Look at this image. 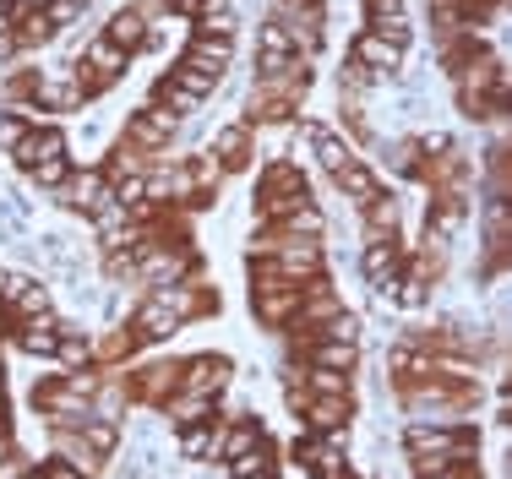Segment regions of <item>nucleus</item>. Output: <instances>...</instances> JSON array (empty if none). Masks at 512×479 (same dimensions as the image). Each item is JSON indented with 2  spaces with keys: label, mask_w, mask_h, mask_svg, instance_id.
Returning <instances> with one entry per match:
<instances>
[{
  "label": "nucleus",
  "mask_w": 512,
  "mask_h": 479,
  "mask_svg": "<svg viewBox=\"0 0 512 479\" xmlns=\"http://www.w3.org/2000/svg\"><path fill=\"white\" fill-rule=\"evenodd\" d=\"M235 382V360L229 354H191V360H180V392H197V398H213L218 392H229Z\"/></svg>",
  "instance_id": "9d476101"
},
{
  "label": "nucleus",
  "mask_w": 512,
  "mask_h": 479,
  "mask_svg": "<svg viewBox=\"0 0 512 479\" xmlns=\"http://www.w3.org/2000/svg\"><path fill=\"white\" fill-rule=\"evenodd\" d=\"M11 338H17L22 354H33V360H50L55 343H60V322H55V316H33V322H17V327H11Z\"/></svg>",
  "instance_id": "a878e982"
},
{
  "label": "nucleus",
  "mask_w": 512,
  "mask_h": 479,
  "mask_svg": "<svg viewBox=\"0 0 512 479\" xmlns=\"http://www.w3.org/2000/svg\"><path fill=\"white\" fill-rule=\"evenodd\" d=\"M306 392L311 398H355V371H322V365H306Z\"/></svg>",
  "instance_id": "72a5a7b5"
},
{
  "label": "nucleus",
  "mask_w": 512,
  "mask_h": 479,
  "mask_svg": "<svg viewBox=\"0 0 512 479\" xmlns=\"http://www.w3.org/2000/svg\"><path fill=\"white\" fill-rule=\"evenodd\" d=\"M349 414H355V398H306L300 420L311 425V436H327V441H338V447H344Z\"/></svg>",
  "instance_id": "4468645a"
},
{
  "label": "nucleus",
  "mask_w": 512,
  "mask_h": 479,
  "mask_svg": "<svg viewBox=\"0 0 512 479\" xmlns=\"http://www.w3.org/2000/svg\"><path fill=\"white\" fill-rule=\"evenodd\" d=\"M289 452H295V463H300L306 474H316V479H355V458H349L338 441H327V436H311V431H306Z\"/></svg>",
  "instance_id": "1a4fd4ad"
},
{
  "label": "nucleus",
  "mask_w": 512,
  "mask_h": 479,
  "mask_svg": "<svg viewBox=\"0 0 512 479\" xmlns=\"http://www.w3.org/2000/svg\"><path fill=\"white\" fill-rule=\"evenodd\" d=\"M120 376H126L131 403H142V409H164L180 392V360H142V365H126Z\"/></svg>",
  "instance_id": "39448f33"
},
{
  "label": "nucleus",
  "mask_w": 512,
  "mask_h": 479,
  "mask_svg": "<svg viewBox=\"0 0 512 479\" xmlns=\"http://www.w3.org/2000/svg\"><path fill=\"white\" fill-rule=\"evenodd\" d=\"M82 365H93V338H82L77 327H60V343L50 354V371L66 376V371H82Z\"/></svg>",
  "instance_id": "c756f323"
},
{
  "label": "nucleus",
  "mask_w": 512,
  "mask_h": 479,
  "mask_svg": "<svg viewBox=\"0 0 512 479\" xmlns=\"http://www.w3.org/2000/svg\"><path fill=\"white\" fill-rule=\"evenodd\" d=\"M458 229H463V196H436V202H431V218H425V240H420V245L447 251V240H453Z\"/></svg>",
  "instance_id": "b1692460"
},
{
  "label": "nucleus",
  "mask_w": 512,
  "mask_h": 479,
  "mask_svg": "<svg viewBox=\"0 0 512 479\" xmlns=\"http://www.w3.org/2000/svg\"><path fill=\"white\" fill-rule=\"evenodd\" d=\"M229 55H235V39H207V33H191V39H186V55H180V60L213 71V77H224V71H229Z\"/></svg>",
  "instance_id": "cd10ccee"
},
{
  "label": "nucleus",
  "mask_w": 512,
  "mask_h": 479,
  "mask_svg": "<svg viewBox=\"0 0 512 479\" xmlns=\"http://www.w3.org/2000/svg\"><path fill=\"white\" fill-rule=\"evenodd\" d=\"M33 316H55L50 284H39V278H33V284H28V289L17 294V300L6 305V322H33Z\"/></svg>",
  "instance_id": "f704fd0d"
},
{
  "label": "nucleus",
  "mask_w": 512,
  "mask_h": 479,
  "mask_svg": "<svg viewBox=\"0 0 512 479\" xmlns=\"http://www.w3.org/2000/svg\"><path fill=\"white\" fill-rule=\"evenodd\" d=\"M186 175H191V186H197V196H213V186L224 180V164H218L213 153H191L186 158Z\"/></svg>",
  "instance_id": "a19ab883"
},
{
  "label": "nucleus",
  "mask_w": 512,
  "mask_h": 479,
  "mask_svg": "<svg viewBox=\"0 0 512 479\" xmlns=\"http://www.w3.org/2000/svg\"><path fill=\"white\" fill-rule=\"evenodd\" d=\"M11 22H17L22 49H39V44H50V39H55V28H50V17H44V6H22Z\"/></svg>",
  "instance_id": "58836bf2"
},
{
  "label": "nucleus",
  "mask_w": 512,
  "mask_h": 479,
  "mask_svg": "<svg viewBox=\"0 0 512 479\" xmlns=\"http://www.w3.org/2000/svg\"><path fill=\"white\" fill-rule=\"evenodd\" d=\"M295 60H306L295 44H289V33L278 28V22H262V33H256V82L278 77V71H289Z\"/></svg>",
  "instance_id": "ddd939ff"
},
{
  "label": "nucleus",
  "mask_w": 512,
  "mask_h": 479,
  "mask_svg": "<svg viewBox=\"0 0 512 479\" xmlns=\"http://www.w3.org/2000/svg\"><path fill=\"white\" fill-rule=\"evenodd\" d=\"M267 441V425L256 420V414H229L224 420V436H218V458H240V452H251V447H262Z\"/></svg>",
  "instance_id": "5701e85b"
},
{
  "label": "nucleus",
  "mask_w": 512,
  "mask_h": 479,
  "mask_svg": "<svg viewBox=\"0 0 512 479\" xmlns=\"http://www.w3.org/2000/svg\"><path fill=\"white\" fill-rule=\"evenodd\" d=\"M93 0H44V17H50V28H71V22H82V11H88Z\"/></svg>",
  "instance_id": "37998d69"
},
{
  "label": "nucleus",
  "mask_w": 512,
  "mask_h": 479,
  "mask_svg": "<svg viewBox=\"0 0 512 479\" xmlns=\"http://www.w3.org/2000/svg\"><path fill=\"white\" fill-rule=\"evenodd\" d=\"M126 327H131V338H137L142 349H148V343H164V338H175V333H180V327H186V322H180L175 311H164V305H158L153 294H148V300L137 305V316H131Z\"/></svg>",
  "instance_id": "f3484780"
},
{
  "label": "nucleus",
  "mask_w": 512,
  "mask_h": 479,
  "mask_svg": "<svg viewBox=\"0 0 512 479\" xmlns=\"http://www.w3.org/2000/svg\"><path fill=\"white\" fill-rule=\"evenodd\" d=\"M77 436H82V447L93 452V458H115V447H120V425L115 420H99V414H93L88 425H77Z\"/></svg>",
  "instance_id": "e433bc0d"
},
{
  "label": "nucleus",
  "mask_w": 512,
  "mask_h": 479,
  "mask_svg": "<svg viewBox=\"0 0 512 479\" xmlns=\"http://www.w3.org/2000/svg\"><path fill=\"white\" fill-rule=\"evenodd\" d=\"M355 479H360V474H355Z\"/></svg>",
  "instance_id": "13d9d810"
},
{
  "label": "nucleus",
  "mask_w": 512,
  "mask_h": 479,
  "mask_svg": "<svg viewBox=\"0 0 512 479\" xmlns=\"http://www.w3.org/2000/svg\"><path fill=\"white\" fill-rule=\"evenodd\" d=\"M33 409L44 414V425L50 431H77V425L93 420V398H77L60 376H50V382L33 387Z\"/></svg>",
  "instance_id": "423d86ee"
},
{
  "label": "nucleus",
  "mask_w": 512,
  "mask_h": 479,
  "mask_svg": "<svg viewBox=\"0 0 512 479\" xmlns=\"http://www.w3.org/2000/svg\"><path fill=\"white\" fill-rule=\"evenodd\" d=\"M224 469H229V479H278V447H273V436H267L262 447H251V452H240V458H229Z\"/></svg>",
  "instance_id": "c85d7f7f"
},
{
  "label": "nucleus",
  "mask_w": 512,
  "mask_h": 479,
  "mask_svg": "<svg viewBox=\"0 0 512 479\" xmlns=\"http://www.w3.org/2000/svg\"><path fill=\"white\" fill-rule=\"evenodd\" d=\"M371 17H404V0H365V22Z\"/></svg>",
  "instance_id": "3c124183"
},
{
  "label": "nucleus",
  "mask_w": 512,
  "mask_h": 479,
  "mask_svg": "<svg viewBox=\"0 0 512 479\" xmlns=\"http://www.w3.org/2000/svg\"><path fill=\"white\" fill-rule=\"evenodd\" d=\"M393 392L409 409V425H469V414L480 409L474 382H409Z\"/></svg>",
  "instance_id": "f03ea898"
},
{
  "label": "nucleus",
  "mask_w": 512,
  "mask_h": 479,
  "mask_svg": "<svg viewBox=\"0 0 512 479\" xmlns=\"http://www.w3.org/2000/svg\"><path fill=\"white\" fill-rule=\"evenodd\" d=\"M153 104H164L169 115L191 120V115H197V109L207 104V98H197V93H186V88H180V82H175V77H169V71H164V77H158V88H153Z\"/></svg>",
  "instance_id": "c9c22d12"
},
{
  "label": "nucleus",
  "mask_w": 512,
  "mask_h": 479,
  "mask_svg": "<svg viewBox=\"0 0 512 479\" xmlns=\"http://www.w3.org/2000/svg\"><path fill=\"white\" fill-rule=\"evenodd\" d=\"M11 441V414H0V447Z\"/></svg>",
  "instance_id": "5fc2aeb1"
},
{
  "label": "nucleus",
  "mask_w": 512,
  "mask_h": 479,
  "mask_svg": "<svg viewBox=\"0 0 512 479\" xmlns=\"http://www.w3.org/2000/svg\"><path fill=\"white\" fill-rule=\"evenodd\" d=\"M126 66H131L126 49H115V44L104 39V33H93V39L82 44V55H77V66H71V77H77L82 98H99V93H109L120 77H126Z\"/></svg>",
  "instance_id": "20e7f679"
},
{
  "label": "nucleus",
  "mask_w": 512,
  "mask_h": 479,
  "mask_svg": "<svg viewBox=\"0 0 512 479\" xmlns=\"http://www.w3.org/2000/svg\"><path fill=\"white\" fill-rule=\"evenodd\" d=\"M169 77H175L186 93H197V98H213V88H218V77H213V71L191 66V60H180V66H169Z\"/></svg>",
  "instance_id": "79ce46f5"
},
{
  "label": "nucleus",
  "mask_w": 512,
  "mask_h": 479,
  "mask_svg": "<svg viewBox=\"0 0 512 479\" xmlns=\"http://www.w3.org/2000/svg\"><path fill=\"white\" fill-rule=\"evenodd\" d=\"M104 39H109V44H115V49H126V55H137V49H142V44H148V39H153V22H148V17H142V11H137V6H120V11H115V17H109V22H104Z\"/></svg>",
  "instance_id": "4be33fe9"
},
{
  "label": "nucleus",
  "mask_w": 512,
  "mask_h": 479,
  "mask_svg": "<svg viewBox=\"0 0 512 479\" xmlns=\"http://www.w3.org/2000/svg\"><path fill=\"white\" fill-rule=\"evenodd\" d=\"M360 218H365V235L371 240H398L404 235V202H398L393 191H376L371 202L360 207Z\"/></svg>",
  "instance_id": "6ab92c4d"
},
{
  "label": "nucleus",
  "mask_w": 512,
  "mask_h": 479,
  "mask_svg": "<svg viewBox=\"0 0 512 479\" xmlns=\"http://www.w3.org/2000/svg\"><path fill=\"white\" fill-rule=\"evenodd\" d=\"M278 28L289 33V44L300 49V55H316V49H322V6H316V0H278Z\"/></svg>",
  "instance_id": "9b49d317"
},
{
  "label": "nucleus",
  "mask_w": 512,
  "mask_h": 479,
  "mask_svg": "<svg viewBox=\"0 0 512 479\" xmlns=\"http://www.w3.org/2000/svg\"><path fill=\"white\" fill-rule=\"evenodd\" d=\"M300 300H306V289H267V294H251V311H256L262 327L284 333V327L300 316Z\"/></svg>",
  "instance_id": "412c9836"
},
{
  "label": "nucleus",
  "mask_w": 512,
  "mask_h": 479,
  "mask_svg": "<svg viewBox=\"0 0 512 479\" xmlns=\"http://www.w3.org/2000/svg\"><path fill=\"white\" fill-rule=\"evenodd\" d=\"M0 414H11V409H6V392H0Z\"/></svg>",
  "instance_id": "6e6d98bb"
},
{
  "label": "nucleus",
  "mask_w": 512,
  "mask_h": 479,
  "mask_svg": "<svg viewBox=\"0 0 512 479\" xmlns=\"http://www.w3.org/2000/svg\"><path fill=\"white\" fill-rule=\"evenodd\" d=\"M22 131H28V109H6V104H0V153H11V147L22 142Z\"/></svg>",
  "instance_id": "c03bdc74"
},
{
  "label": "nucleus",
  "mask_w": 512,
  "mask_h": 479,
  "mask_svg": "<svg viewBox=\"0 0 512 479\" xmlns=\"http://www.w3.org/2000/svg\"><path fill=\"white\" fill-rule=\"evenodd\" d=\"M71 175V158H50V164H39V169H28V180H33V186H39V191H60V180H66Z\"/></svg>",
  "instance_id": "a18cd8bd"
},
{
  "label": "nucleus",
  "mask_w": 512,
  "mask_h": 479,
  "mask_svg": "<svg viewBox=\"0 0 512 479\" xmlns=\"http://www.w3.org/2000/svg\"><path fill=\"white\" fill-rule=\"evenodd\" d=\"M6 158L22 169V175L39 169V164H50V158H66V131H60V126H28V131H22V142L11 147Z\"/></svg>",
  "instance_id": "f8f14e48"
},
{
  "label": "nucleus",
  "mask_w": 512,
  "mask_h": 479,
  "mask_svg": "<svg viewBox=\"0 0 512 479\" xmlns=\"http://www.w3.org/2000/svg\"><path fill=\"white\" fill-rule=\"evenodd\" d=\"M0 479H28V463H22V452L11 441L0 447Z\"/></svg>",
  "instance_id": "09e8293b"
},
{
  "label": "nucleus",
  "mask_w": 512,
  "mask_h": 479,
  "mask_svg": "<svg viewBox=\"0 0 512 479\" xmlns=\"http://www.w3.org/2000/svg\"><path fill=\"white\" fill-rule=\"evenodd\" d=\"M278 229H284V235H300V240H322L327 235V218H322V207H316V202H300L295 213L278 218Z\"/></svg>",
  "instance_id": "4c0bfd02"
},
{
  "label": "nucleus",
  "mask_w": 512,
  "mask_h": 479,
  "mask_svg": "<svg viewBox=\"0 0 512 479\" xmlns=\"http://www.w3.org/2000/svg\"><path fill=\"white\" fill-rule=\"evenodd\" d=\"M39 479H88V469H77V463H66V458H44Z\"/></svg>",
  "instance_id": "de8ad7c7"
},
{
  "label": "nucleus",
  "mask_w": 512,
  "mask_h": 479,
  "mask_svg": "<svg viewBox=\"0 0 512 479\" xmlns=\"http://www.w3.org/2000/svg\"><path fill=\"white\" fill-rule=\"evenodd\" d=\"M175 137H180V115H169L164 104H153V98H148V104L126 120V137H120V142L137 147V153H169V142H175Z\"/></svg>",
  "instance_id": "6e6552de"
},
{
  "label": "nucleus",
  "mask_w": 512,
  "mask_h": 479,
  "mask_svg": "<svg viewBox=\"0 0 512 479\" xmlns=\"http://www.w3.org/2000/svg\"><path fill=\"white\" fill-rule=\"evenodd\" d=\"M300 142H306L311 153H316V164H322L327 175H338V169H344L349 158H360L355 147H349L344 137H338L333 126H322V120H300Z\"/></svg>",
  "instance_id": "2eb2a0df"
},
{
  "label": "nucleus",
  "mask_w": 512,
  "mask_h": 479,
  "mask_svg": "<svg viewBox=\"0 0 512 479\" xmlns=\"http://www.w3.org/2000/svg\"><path fill=\"white\" fill-rule=\"evenodd\" d=\"M404 458L414 474H442L458 463H480V431L474 425H409Z\"/></svg>",
  "instance_id": "f257e3e1"
},
{
  "label": "nucleus",
  "mask_w": 512,
  "mask_h": 479,
  "mask_svg": "<svg viewBox=\"0 0 512 479\" xmlns=\"http://www.w3.org/2000/svg\"><path fill=\"white\" fill-rule=\"evenodd\" d=\"M300 202H311L306 175H300L289 158H273V164L262 169V180H256V218H262V224H278V218L295 213Z\"/></svg>",
  "instance_id": "7ed1b4c3"
},
{
  "label": "nucleus",
  "mask_w": 512,
  "mask_h": 479,
  "mask_svg": "<svg viewBox=\"0 0 512 479\" xmlns=\"http://www.w3.org/2000/svg\"><path fill=\"white\" fill-rule=\"evenodd\" d=\"M295 360L322 365V371H355L360 365V343H295Z\"/></svg>",
  "instance_id": "393cba45"
},
{
  "label": "nucleus",
  "mask_w": 512,
  "mask_h": 479,
  "mask_svg": "<svg viewBox=\"0 0 512 479\" xmlns=\"http://www.w3.org/2000/svg\"><path fill=\"white\" fill-rule=\"evenodd\" d=\"M333 186L344 191V196H349V202H355V207H365V202H371L376 191H382V180L371 175V164H365V158H349V164H344V169H338V175H333Z\"/></svg>",
  "instance_id": "7c9ffc66"
},
{
  "label": "nucleus",
  "mask_w": 512,
  "mask_h": 479,
  "mask_svg": "<svg viewBox=\"0 0 512 479\" xmlns=\"http://www.w3.org/2000/svg\"><path fill=\"white\" fill-rule=\"evenodd\" d=\"M28 479H39V474H28Z\"/></svg>",
  "instance_id": "4d7b16f0"
},
{
  "label": "nucleus",
  "mask_w": 512,
  "mask_h": 479,
  "mask_svg": "<svg viewBox=\"0 0 512 479\" xmlns=\"http://www.w3.org/2000/svg\"><path fill=\"white\" fill-rule=\"evenodd\" d=\"M365 28H371V33H382V39H393L398 49H409V39H414L404 17H371V22H365Z\"/></svg>",
  "instance_id": "49530a36"
},
{
  "label": "nucleus",
  "mask_w": 512,
  "mask_h": 479,
  "mask_svg": "<svg viewBox=\"0 0 512 479\" xmlns=\"http://www.w3.org/2000/svg\"><path fill=\"white\" fill-rule=\"evenodd\" d=\"M164 409L175 414V425H202V420H218V414H213V398H197V392H175V398H169Z\"/></svg>",
  "instance_id": "ea45409f"
},
{
  "label": "nucleus",
  "mask_w": 512,
  "mask_h": 479,
  "mask_svg": "<svg viewBox=\"0 0 512 479\" xmlns=\"http://www.w3.org/2000/svg\"><path fill=\"white\" fill-rule=\"evenodd\" d=\"M55 202L66 207V213H82V218H93L99 207H109V202H115V186H109V175H104L99 164H93V169H77V164H71V175L60 180Z\"/></svg>",
  "instance_id": "0eeeda50"
},
{
  "label": "nucleus",
  "mask_w": 512,
  "mask_h": 479,
  "mask_svg": "<svg viewBox=\"0 0 512 479\" xmlns=\"http://www.w3.org/2000/svg\"><path fill=\"white\" fill-rule=\"evenodd\" d=\"M137 349H142V343L131 338V327H109V333L93 338V365H99V371H126V360Z\"/></svg>",
  "instance_id": "bb28decb"
},
{
  "label": "nucleus",
  "mask_w": 512,
  "mask_h": 479,
  "mask_svg": "<svg viewBox=\"0 0 512 479\" xmlns=\"http://www.w3.org/2000/svg\"><path fill=\"white\" fill-rule=\"evenodd\" d=\"M360 267H365V284H376V289H393V278H398V267H404V245L398 240H371L365 235V251H360Z\"/></svg>",
  "instance_id": "dca6fc26"
},
{
  "label": "nucleus",
  "mask_w": 512,
  "mask_h": 479,
  "mask_svg": "<svg viewBox=\"0 0 512 479\" xmlns=\"http://www.w3.org/2000/svg\"><path fill=\"white\" fill-rule=\"evenodd\" d=\"M207 153L224 164V175H235V169H251V126H246V120H229V126H218Z\"/></svg>",
  "instance_id": "a211bd4d"
},
{
  "label": "nucleus",
  "mask_w": 512,
  "mask_h": 479,
  "mask_svg": "<svg viewBox=\"0 0 512 479\" xmlns=\"http://www.w3.org/2000/svg\"><path fill=\"white\" fill-rule=\"evenodd\" d=\"M191 33H207V39H235V6H229V0H202V11L191 17Z\"/></svg>",
  "instance_id": "473e14b6"
},
{
  "label": "nucleus",
  "mask_w": 512,
  "mask_h": 479,
  "mask_svg": "<svg viewBox=\"0 0 512 479\" xmlns=\"http://www.w3.org/2000/svg\"><path fill=\"white\" fill-rule=\"evenodd\" d=\"M164 11H169V17H180V22H191L202 11V0H164Z\"/></svg>",
  "instance_id": "864d4df0"
},
{
  "label": "nucleus",
  "mask_w": 512,
  "mask_h": 479,
  "mask_svg": "<svg viewBox=\"0 0 512 479\" xmlns=\"http://www.w3.org/2000/svg\"><path fill=\"white\" fill-rule=\"evenodd\" d=\"M218 436H224V420H202V425H180V458H218Z\"/></svg>",
  "instance_id": "2f4dec72"
},
{
  "label": "nucleus",
  "mask_w": 512,
  "mask_h": 479,
  "mask_svg": "<svg viewBox=\"0 0 512 479\" xmlns=\"http://www.w3.org/2000/svg\"><path fill=\"white\" fill-rule=\"evenodd\" d=\"M22 55V39H17V22H0V66H11V60Z\"/></svg>",
  "instance_id": "8fccbe9b"
},
{
  "label": "nucleus",
  "mask_w": 512,
  "mask_h": 479,
  "mask_svg": "<svg viewBox=\"0 0 512 479\" xmlns=\"http://www.w3.org/2000/svg\"><path fill=\"white\" fill-rule=\"evenodd\" d=\"M349 60H355V66H365L371 77H387V66H398V60H404V49H398L393 39H382V33L360 28L355 44H349Z\"/></svg>",
  "instance_id": "aec40b11"
},
{
  "label": "nucleus",
  "mask_w": 512,
  "mask_h": 479,
  "mask_svg": "<svg viewBox=\"0 0 512 479\" xmlns=\"http://www.w3.org/2000/svg\"><path fill=\"white\" fill-rule=\"evenodd\" d=\"M414 479H480V463H458V469H442V474H414Z\"/></svg>",
  "instance_id": "603ef678"
}]
</instances>
